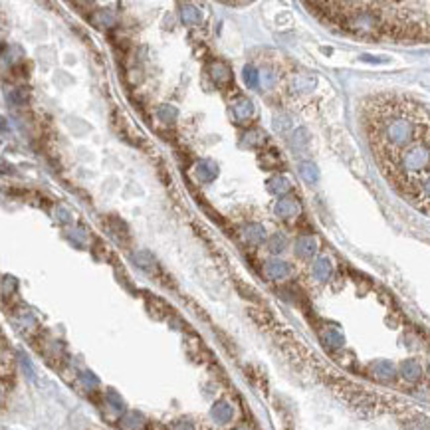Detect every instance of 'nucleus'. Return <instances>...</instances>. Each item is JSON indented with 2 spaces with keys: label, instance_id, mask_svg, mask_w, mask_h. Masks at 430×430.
Segmentation results:
<instances>
[{
  "label": "nucleus",
  "instance_id": "6",
  "mask_svg": "<svg viewBox=\"0 0 430 430\" xmlns=\"http://www.w3.org/2000/svg\"><path fill=\"white\" fill-rule=\"evenodd\" d=\"M313 272H315V276H317L321 281H325V279L331 276V262H329L327 258H319V260L315 262V266H313Z\"/></svg>",
  "mask_w": 430,
  "mask_h": 430
},
{
  "label": "nucleus",
  "instance_id": "3",
  "mask_svg": "<svg viewBox=\"0 0 430 430\" xmlns=\"http://www.w3.org/2000/svg\"><path fill=\"white\" fill-rule=\"evenodd\" d=\"M402 196L420 212L430 216V169L410 186L402 192Z\"/></svg>",
  "mask_w": 430,
  "mask_h": 430
},
{
  "label": "nucleus",
  "instance_id": "9",
  "mask_svg": "<svg viewBox=\"0 0 430 430\" xmlns=\"http://www.w3.org/2000/svg\"><path fill=\"white\" fill-rule=\"evenodd\" d=\"M375 375L381 377V379H391V377L395 375V369H393V365H389V363H377V365H375Z\"/></svg>",
  "mask_w": 430,
  "mask_h": 430
},
{
  "label": "nucleus",
  "instance_id": "7",
  "mask_svg": "<svg viewBox=\"0 0 430 430\" xmlns=\"http://www.w3.org/2000/svg\"><path fill=\"white\" fill-rule=\"evenodd\" d=\"M300 173H302V177H304L307 183H315L317 177H319L315 165H311V163H304V165H300Z\"/></svg>",
  "mask_w": 430,
  "mask_h": 430
},
{
  "label": "nucleus",
  "instance_id": "4",
  "mask_svg": "<svg viewBox=\"0 0 430 430\" xmlns=\"http://www.w3.org/2000/svg\"><path fill=\"white\" fill-rule=\"evenodd\" d=\"M276 212L279 214V216H283V218H290V216H296V214L300 212V206H298V202L292 200V198L279 200L277 206H276Z\"/></svg>",
  "mask_w": 430,
  "mask_h": 430
},
{
  "label": "nucleus",
  "instance_id": "8",
  "mask_svg": "<svg viewBox=\"0 0 430 430\" xmlns=\"http://www.w3.org/2000/svg\"><path fill=\"white\" fill-rule=\"evenodd\" d=\"M402 375H404L406 379H410V381H416V379L420 377V367H418L414 361H408V363L402 365Z\"/></svg>",
  "mask_w": 430,
  "mask_h": 430
},
{
  "label": "nucleus",
  "instance_id": "5",
  "mask_svg": "<svg viewBox=\"0 0 430 430\" xmlns=\"http://www.w3.org/2000/svg\"><path fill=\"white\" fill-rule=\"evenodd\" d=\"M298 254L300 256H313L315 254V250H317V240L315 238H311V236H302L300 240H298Z\"/></svg>",
  "mask_w": 430,
  "mask_h": 430
},
{
  "label": "nucleus",
  "instance_id": "2",
  "mask_svg": "<svg viewBox=\"0 0 430 430\" xmlns=\"http://www.w3.org/2000/svg\"><path fill=\"white\" fill-rule=\"evenodd\" d=\"M307 6L357 36L430 40V2H313Z\"/></svg>",
  "mask_w": 430,
  "mask_h": 430
},
{
  "label": "nucleus",
  "instance_id": "13",
  "mask_svg": "<svg viewBox=\"0 0 430 430\" xmlns=\"http://www.w3.org/2000/svg\"><path fill=\"white\" fill-rule=\"evenodd\" d=\"M283 246H285V240H283V238L276 236V238L272 240V252H281Z\"/></svg>",
  "mask_w": 430,
  "mask_h": 430
},
{
  "label": "nucleus",
  "instance_id": "10",
  "mask_svg": "<svg viewBox=\"0 0 430 430\" xmlns=\"http://www.w3.org/2000/svg\"><path fill=\"white\" fill-rule=\"evenodd\" d=\"M268 272L274 276V277H283L285 274H288V264H281V262H274L268 266Z\"/></svg>",
  "mask_w": 430,
  "mask_h": 430
},
{
  "label": "nucleus",
  "instance_id": "1",
  "mask_svg": "<svg viewBox=\"0 0 430 430\" xmlns=\"http://www.w3.org/2000/svg\"><path fill=\"white\" fill-rule=\"evenodd\" d=\"M363 127L375 161L400 194L430 169V113L399 93L363 103Z\"/></svg>",
  "mask_w": 430,
  "mask_h": 430
},
{
  "label": "nucleus",
  "instance_id": "12",
  "mask_svg": "<svg viewBox=\"0 0 430 430\" xmlns=\"http://www.w3.org/2000/svg\"><path fill=\"white\" fill-rule=\"evenodd\" d=\"M244 74H246V82H248V86H256V84H258V80H256V71H254L252 65L244 69Z\"/></svg>",
  "mask_w": 430,
  "mask_h": 430
},
{
  "label": "nucleus",
  "instance_id": "11",
  "mask_svg": "<svg viewBox=\"0 0 430 430\" xmlns=\"http://www.w3.org/2000/svg\"><path fill=\"white\" fill-rule=\"evenodd\" d=\"M325 339H327V343H329L331 347H341V345H343V337H341L337 331H333V329L327 331V337H325Z\"/></svg>",
  "mask_w": 430,
  "mask_h": 430
}]
</instances>
